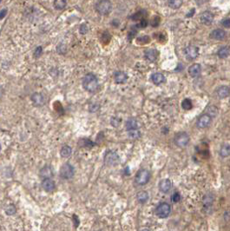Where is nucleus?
<instances>
[{"label": "nucleus", "instance_id": "1", "mask_svg": "<svg viewBox=\"0 0 230 231\" xmlns=\"http://www.w3.org/2000/svg\"><path fill=\"white\" fill-rule=\"evenodd\" d=\"M82 87L85 90L90 93H94L98 90L99 83L96 75L93 73H88L85 75V77L82 78Z\"/></svg>", "mask_w": 230, "mask_h": 231}, {"label": "nucleus", "instance_id": "2", "mask_svg": "<svg viewBox=\"0 0 230 231\" xmlns=\"http://www.w3.org/2000/svg\"><path fill=\"white\" fill-rule=\"evenodd\" d=\"M112 9V4L109 0H100L96 4V11L100 15L106 16L109 14Z\"/></svg>", "mask_w": 230, "mask_h": 231}, {"label": "nucleus", "instance_id": "3", "mask_svg": "<svg viewBox=\"0 0 230 231\" xmlns=\"http://www.w3.org/2000/svg\"><path fill=\"white\" fill-rule=\"evenodd\" d=\"M155 213L159 218L165 219L168 217V215L171 213V206L167 203H162L156 208Z\"/></svg>", "mask_w": 230, "mask_h": 231}, {"label": "nucleus", "instance_id": "4", "mask_svg": "<svg viewBox=\"0 0 230 231\" xmlns=\"http://www.w3.org/2000/svg\"><path fill=\"white\" fill-rule=\"evenodd\" d=\"M150 179V172L147 170V169H140L137 172L136 178H135V182L137 185L139 186H143L145 184L148 183V181Z\"/></svg>", "mask_w": 230, "mask_h": 231}, {"label": "nucleus", "instance_id": "5", "mask_svg": "<svg viewBox=\"0 0 230 231\" xmlns=\"http://www.w3.org/2000/svg\"><path fill=\"white\" fill-rule=\"evenodd\" d=\"M103 160H104V163L108 166H116L118 164L120 157L116 151L108 150L104 155Z\"/></svg>", "mask_w": 230, "mask_h": 231}, {"label": "nucleus", "instance_id": "6", "mask_svg": "<svg viewBox=\"0 0 230 231\" xmlns=\"http://www.w3.org/2000/svg\"><path fill=\"white\" fill-rule=\"evenodd\" d=\"M175 144L179 148H185L190 141V137L187 132H179L175 137Z\"/></svg>", "mask_w": 230, "mask_h": 231}, {"label": "nucleus", "instance_id": "7", "mask_svg": "<svg viewBox=\"0 0 230 231\" xmlns=\"http://www.w3.org/2000/svg\"><path fill=\"white\" fill-rule=\"evenodd\" d=\"M75 169L72 165L70 163H64L62 165V167L60 168V176L62 179H70L74 176Z\"/></svg>", "mask_w": 230, "mask_h": 231}, {"label": "nucleus", "instance_id": "8", "mask_svg": "<svg viewBox=\"0 0 230 231\" xmlns=\"http://www.w3.org/2000/svg\"><path fill=\"white\" fill-rule=\"evenodd\" d=\"M211 122H212V118L210 116H208L207 113H204L202 116H200L199 118L197 119L196 126L199 129H205L210 125Z\"/></svg>", "mask_w": 230, "mask_h": 231}, {"label": "nucleus", "instance_id": "9", "mask_svg": "<svg viewBox=\"0 0 230 231\" xmlns=\"http://www.w3.org/2000/svg\"><path fill=\"white\" fill-rule=\"evenodd\" d=\"M184 53H185L187 59L193 60V59L196 58L199 55V48L195 45H188L185 48Z\"/></svg>", "mask_w": 230, "mask_h": 231}, {"label": "nucleus", "instance_id": "10", "mask_svg": "<svg viewBox=\"0 0 230 231\" xmlns=\"http://www.w3.org/2000/svg\"><path fill=\"white\" fill-rule=\"evenodd\" d=\"M172 187H173V183H172L171 180H169V179H162V180L160 181V183L158 184L159 190L163 194L168 193Z\"/></svg>", "mask_w": 230, "mask_h": 231}, {"label": "nucleus", "instance_id": "11", "mask_svg": "<svg viewBox=\"0 0 230 231\" xmlns=\"http://www.w3.org/2000/svg\"><path fill=\"white\" fill-rule=\"evenodd\" d=\"M200 20L201 22L203 24H206V25H208V24H211L214 21V14L210 12H204L201 15V18H200Z\"/></svg>", "mask_w": 230, "mask_h": 231}, {"label": "nucleus", "instance_id": "12", "mask_svg": "<svg viewBox=\"0 0 230 231\" xmlns=\"http://www.w3.org/2000/svg\"><path fill=\"white\" fill-rule=\"evenodd\" d=\"M202 72V66L199 63H194L188 68V74L191 78H197L201 75Z\"/></svg>", "mask_w": 230, "mask_h": 231}, {"label": "nucleus", "instance_id": "13", "mask_svg": "<svg viewBox=\"0 0 230 231\" xmlns=\"http://www.w3.org/2000/svg\"><path fill=\"white\" fill-rule=\"evenodd\" d=\"M158 54H159L158 51L155 50V49H148L144 52L145 58L147 59L148 61H149V62H151V63H154L157 59Z\"/></svg>", "mask_w": 230, "mask_h": 231}, {"label": "nucleus", "instance_id": "14", "mask_svg": "<svg viewBox=\"0 0 230 231\" xmlns=\"http://www.w3.org/2000/svg\"><path fill=\"white\" fill-rule=\"evenodd\" d=\"M31 101L33 103V104L37 107H40L44 104V98L41 93L36 92L33 93L31 96Z\"/></svg>", "mask_w": 230, "mask_h": 231}, {"label": "nucleus", "instance_id": "15", "mask_svg": "<svg viewBox=\"0 0 230 231\" xmlns=\"http://www.w3.org/2000/svg\"><path fill=\"white\" fill-rule=\"evenodd\" d=\"M114 80L118 84L125 83L126 81L128 80V75L123 71H117L114 74Z\"/></svg>", "mask_w": 230, "mask_h": 231}, {"label": "nucleus", "instance_id": "16", "mask_svg": "<svg viewBox=\"0 0 230 231\" xmlns=\"http://www.w3.org/2000/svg\"><path fill=\"white\" fill-rule=\"evenodd\" d=\"M226 32L222 29H215L210 33V37L212 39L222 40L226 37Z\"/></svg>", "mask_w": 230, "mask_h": 231}, {"label": "nucleus", "instance_id": "17", "mask_svg": "<svg viewBox=\"0 0 230 231\" xmlns=\"http://www.w3.org/2000/svg\"><path fill=\"white\" fill-rule=\"evenodd\" d=\"M151 80L154 84L156 85H160L162 83H163L166 81L165 76L161 72H156L151 75Z\"/></svg>", "mask_w": 230, "mask_h": 231}, {"label": "nucleus", "instance_id": "18", "mask_svg": "<svg viewBox=\"0 0 230 231\" xmlns=\"http://www.w3.org/2000/svg\"><path fill=\"white\" fill-rule=\"evenodd\" d=\"M216 95L220 99L228 98L229 96V87L226 86V85L220 86L216 90Z\"/></svg>", "mask_w": 230, "mask_h": 231}, {"label": "nucleus", "instance_id": "19", "mask_svg": "<svg viewBox=\"0 0 230 231\" xmlns=\"http://www.w3.org/2000/svg\"><path fill=\"white\" fill-rule=\"evenodd\" d=\"M42 187L45 191L51 192L55 189L56 185H55L54 181L51 180V178H48V179H43V183H42Z\"/></svg>", "mask_w": 230, "mask_h": 231}, {"label": "nucleus", "instance_id": "20", "mask_svg": "<svg viewBox=\"0 0 230 231\" xmlns=\"http://www.w3.org/2000/svg\"><path fill=\"white\" fill-rule=\"evenodd\" d=\"M40 176L43 179H48L53 176V170L51 166H44L40 170Z\"/></svg>", "mask_w": 230, "mask_h": 231}, {"label": "nucleus", "instance_id": "21", "mask_svg": "<svg viewBox=\"0 0 230 231\" xmlns=\"http://www.w3.org/2000/svg\"><path fill=\"white\" fill-rule=\"evenodd\" d=\"M149 196H148V193L145 190H141V191L137 192V200L138 201V203L141 204H144L148 202Z\"/></svg>", "mask_w": 230, "mask_h": 231}, {"label": "nucleus", "instance_id": "22", "mask_svg": "<svg viewBox=\"0 0 230 231\" xmlns=\"http://www.w3.org/2000/svg\"><path fill=\"white\" fill-rule=\"evenodd\" d=\"M126 129L127 130L131 129H138V122L135 118H129L126 122Z\"/></svg>", "mask_w": 230, "mask_h": 231}, {"label": "nucleus", "instance_id": "23", "mask_svg": "<svg viewBox=\"0 0 230 231\" xmlns=\"http://www.w3.org/2000/svg\"><path fill=\"white\" fill-rule=\"evenodd\" d=\"M217 55L220 58H227L229 56V48L228 46H222L217 51Z\"/></svg>", "mask_w": 230, "mask_h": 231}, {"label": "nucleus", "instance_id": "24", "mask_svg": "<svg viewBox=\"0 0 230 231\" xmlns=\"http://www.w3.org/2000/svg\"><path fill=\"white\" fill-rule=\"evenodd\" d=\"M71 153H72V149H71V147L69 146V145H64V146H62V149L60 150V155H61V157H63V158H67V157H70Z\"/></svg>", "mask_w": 230, "mask_h": 231}, {"label": "nucleus", "instance_id": "25", "mask_svg": "<svg viewBox=\"0 0 230 231\" xmlns=\"http://www.w3.org/2000/svg\"><path fill=\"white\" fill-rule=\"evenodd\" d=\"M219 154L220 156L223 158L225 157H229L230 155V147L228 144H223L221 149H220V151H219Z\"/></svg>", "mask_w": 230, "mask_h": 231}, {"label": "nucleus", "instance_id": "26", "mask_svg": "<svg viewBox=\"0 0 230 231\" xmlns=\"http://www.w3.org/2000/svg\"><path fill=\"white\" fill-rule=\"evenodd\" d=\"M146 16H147V13L145 11H140V12H137V13L132 15L131 19L134 20V21H140L142 19H144Z\"/></svg>", "mask_w": 230, "mask_h": 231}, {"label": "nucleus", "instance_id": "27", "mask_svg": "<svg viewBox=\"0 0 230 231\" xmlns=\"http://www.w3.org/2000/svg\"><path fill=\"white\" fill-rule=\"evenodd\" d=\"M182 108L185 110H189L193 108V103L189 98H185L182 102Z\"/></svg>", "mask_w": 230, "mask_h": 231}, {"label": "nucleus", "instance_id": "28", "mask_svg": "<svg viewBox=\"0 0 230 231\" xmlns=\"http://www.w3.org/2000/svg\"><path fill=\"white\" fill-rule=\"evenodd\" d=\"M66 0H54V7L57 10H63L66 7Z\"/></svg>", "mask_w": 230, "mask_h": 231}, {"label": "nucleus", "instance_id": "29", "mask_svg": "<svg viewBox=\"0 0 230 231\" xmlns=\"http://www.w3.org/2000/svg\"><path fill=\"white\" fill-rule=\"evenodd\" d=\"M207 114L208 116H210L211 118H215L218 114V109L214 105L208 106L207 108Z\"/></svg>", "mask_w": 230, "mask_h": 231}, {"label": "nucleus", "instance_id": "30", "mask_svg": "<svg viewBox=\"0 0 230 231\" xmlns=\"http://www.w3.org/2000/svg\"><path fill=\"white\" fill-rule=\"evenodd\" d=\"M128 136L130 139L136 140L141 137V133L138 129H131V130H128Z\"/></svg>", "mask_w": 230, "mask_h": 231}, {"label": "nucleus", "instance_id": "31", "mask_svg": "<svg viewBox=\"0 0 230 231\" xmlns=\"http://www.w3.org/2000/svg\"><path fill=\"white\" fill-rule=\"evenodd\" d=\"M182 4V0H169L168 5L172 9H179Z\"/></svg>", "mask_w": 230, "mask_h": 231}, {"label": "nucleus", "instance_id": "32", "mask_svg": "<svg viewBox=\"0 0 230 231\" xmlns=\"http://www.w3.org/2000/svg\"><path fill=\"white\" fill-rule=\"evenodd\" d=\"M137 42L139 44H146V43H148L150 42V38L148 36H142V37H140L137 38Z\"/></svg>", "mask_w": 230, "mask_h": 231}, {"label": "nucleus", "instance_id": "33", "mask_svg": "<svg viewBox=\"0 0 230 231\" xmlns=\"http://www.w3.org/2000/svg\"><path fill=\"white\" fill-rule=\"evenodd\" d=\"M214 202V197L211 196V195H207V196H204L203 198V203L206 206H210Z\"/></svg>", "mask_w": 230, "mask_h": 231}, {"label": "nucleus", "instance_id": "34", "mask_svg": "<svg viewBox=\"0 0 230 231\" xmlns=\"http://www.w3.org/2000/svg\"><path fill=\"white\" fill-rule=\"evenodd\" d=\"M16 207L14 205H12V204H10V205H8L7 208H5V213L7 214L8 215H14L16 213Z\"/></svg>", "mask_w": 230, "mask_h": 231}, {"label": "nucleus", "instance_id": "35", "mask_svg": "<svg viewBox=\"0 0 230 231\" xmlns=\"http://www.w3.org/2000/svg\"><path fill=\"white\" fill-rule=\"evenodd\" d=\"M161 23V18L160 17H154L152 19L150 20V25L152 27H157Z\"/></svg>", "mask_w": 230, "mask_h": 231}, {"label": "nucleus", "instance_id": "36", "mask_svg": "<svg viewBox=\"0 0 230 231\" xmlns=\"http://www.w3.org/2000/svg\"><path fill=\"white\" fill-rule=\"evenodd\" d=\"M148 21L145 19H142L139 21V23L136 25V28L137 29H139V28H142V29H143V28H146L148 26Z\"/></svg>", "mask_w": 230, "mask_h": 231}, {"label": "nucleus", "instance_id": "37", "mask_svg": "<svg viewBox=\"0 0 230 231\" xmlns=\"http://www.w3.org/2000/svg\"><path fill=\"white\" fill-rule=\"evenodd\" d=\"M181 199H182V196L180 195L179 192H175L173 194V196H172V202L173 203H179L180 201H181Z\"/></svg>", "mask_w": 230, "mask_h": 231}, {"label": "nucleus", "instance_id": "38", "mask_svg": "<svg viewBox=\"0 0 230 231\" xmlns=\"http://www.w3.org/2000/svg\"><path fill=\"white\" fill-rule=\"evenodd\" d=\"M121 122H122V120L120 119V118H117V117H114V118H111V121H110V123H111V125L117 128V127L119 126V124H120V123H121Z\"/></svg>", "mask_w": 230, "mask_h": 231}, {"label": "nucleus", "instance_id": "39", "mask_svg": "<svg viewBox=\"0 0 230 231\" xmlns=\"http://www.w3.org/2000/svg\"><path fill=\"white\" fill-rule=\"evenodd\" d=\"M42 53H43V47L38 46V47L36 48L35 51H34V57L36 58H38L39 57L42 55Z\"/></svg>", "mask_w": 230, "mask_h": 231}, {"label": "nucleus", "instance_id": "40", "mask_svg": "<svg viewBox=\"0 0 230 231\" xmlns=\"http://www.w3.org/2000/svg\"><path fill=\"white\" fill-rule=\"evenodd\" d=\"M88 31H89V28L87 26V24H82V25L80 26V28H79V32H80L82 35H85L86 33L88 32Z\"/></svg>", "mask_w": 230, "mask_h": 231}, {"label": "nucleus", "instance_id": "41", "mask_svg": "<svg viewBox=\"0 0 230 231\" xmlns=\"http://www.w3.org/2000/svg\"><path fill=\"white\" fill-rule=\"evenodd\" d=\"M111 38V37L109 35V33L108 32H105L103 34H102V40L105 43H108L109 42V40Z\"/></svg>", "mask_w": 230, "mask_h": 231}, {"label": "nucleus", "instance_id": "42", "mask_svg": "<svg viewBox=\"0 0 230 231\" xmlns=\"http://www.w3.org/2000/svg\"><path fill=\"white\" fill-rule=\"evenodd\" d=\"M99 104L98 103H93V104H91L90 106V112H96V111H98V109H99Z\"/></svg>", "mask_w": 230, "mask_h": 231}, {"label": "nucleus", "instance_id": "43", "mask_svg": "<svg viewBox=\"0 0 230 231\" xmlns=\"http://www.w3.org/2000/svg\"><path fill=\"white\" fill-rule=\"evenodd\" d=\"M222 25L223 27L225 28H230V19L229 18H225V19H223L222 21Z\"/></svg>", "mask_w": 230, "mask_h": 231}, {"label": "nucleus", "instance_id": "44", "mask_svg": "<svg viewBox=\"0 0 230 231\" xmlns=\"http://www.w3.org/2000/svg\"><path fill=\"white\" fill-rule=\"evenodd\" d=\"M135 28H136V27H135ZM137 28H136V30H135V29L133 28L132 30H131V31L129 32V35H128V37H129V39H132L133 38L135 37V35H136V33H137Z\"/></svg>", "mask_w": 230, "mask_h": 231}, {"label": "nucleus", "instance_id": "45", "mask_svg": "<svg viewBox=\"0 0 230 231\" xmlns=\"http://www.w3.org/2000/svg\"><path fill=\"white\" fill-rule=\"evenodd\" d=\"M6 14H7V10L6 9H3L2 11H0V20L4 18V17L6 16Z\"/></svg>", "mask_w": 230, "mask_h": 231}, {"label": "nucleus", "instance_id": "46", "mask_svg": "<svg viewBox=\"0 0 230 231\" xmlns=\"http://www.w3.org/2000/svg\"><path fill=\"white\" fill-rule=\"evenodd\" d=\"M111 25H113L114 27H118L119 26V24H120V22H119V20L118 19H113L111 21Z\"/></svg>", "mask_w": 230, "mask_h": 231}, {"label": "nucleus", "instance_id": "47", "mask_svg": "<svg viewBox=\"0 0 230 231\" xmlns=\"http://www.w3.org/2000/svg\"><path fill=\"white\" fill-rule=\"evenodd\" d=\"M158 36H159L158 40L160 41L161 43H162V41H165V40H166V37H165V35H164L163 33H159Z\"/></svg>", "mask_w": 230, "mask_h": 231}, {"label": "nucleus", "instance_id": "48", "mask_svg": "<svg viewBox=\"0 0 230 231\" xmlns=\"http://www.w3.org/2000/svg\"><path fill=\"white\" fill-rule=\"evenodd\" d=\"M224 219H226V221L229 220V212L226 211L224 213Z\"/></svg>", "mask_w": 230, "mask_h": 231}, {"label": "nucleus", "instance_id": "49", "mask_svg": "<svg viewBox=\"0 0 230 231\" xmlns=\"http://www.w3.org/2000/svg\"><path fill=\"white\" fill-rule=\"evenodd\" d=\"M195 12V9H192L191 12H189V14H188V15H187L188 18V17H192V16H193V15H194V12Z\"/></svg>", "mask_w": 230, "mask_h": 231}, {"label": "nucleus", "instance_id": "50", "mask_svg": "<svg viewBox=\"0 0 230 231\" xmlns=\"http://www.w3.org/2000/svg\"><path fill=\"white\" fill-rule=\"evenodd\" d=\"M3 92H4V90H3V88L0 86V98L3 96Z\"/></svg>", "mask_w": 230, "mask_h": 231}, {"label": "nucleus", "instance_id": "51", "mask_svg": "<svg viewBox=\"0 0 230 231\" xmlns=\"http://www.w3.org/2000/svg\"><path fill=\"white\" fill-rule=\"evenodd\" d=\"M141 231H150L148 228H142Z\"/></svg>", "mask_w": 230, "mask_h": 231}, {"label": "nucleus", "instance_id": "52", "mask_svg": "<svg viewBox=\"0 0 230 231\" xmlns=\"http://www.w3.org/2000/svg\"><path fill=\"white\" fill-rule=\"evenodd\" d=\"M0 149H1V144H0Z\"/></svg>", "mask_w": 230, "mask_h": 231}, {"label": "nucleus", "instance_id": "53", "mask_svg": "<svg viewBox=\"0 0 230 231\" xmlns=\"http://www.w3.org/2000/svg\"><path fill=\"white\" fill-rule=\"evenodd\" d=\"M1 1H2V0H0V3H1Z\"/></svg>", "mask_w": 230, "mask_h": 231}]
</instances>
